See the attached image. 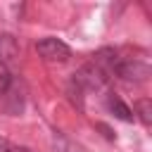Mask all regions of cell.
<instances>
[{
  "label": "cell",
  "mask_w": 152,
  "mask_h": 152,
  "mask_svg": "<svg viewBox=\"0 0 152 152\" xmlns=\"http://www.w3.org/2000/svg\"><path fill=\"white\" fill-rule=\"evenodd\" d=\"M114 74L124 81H133V83H140V81H147L150 78V64L142 62V59H116L114 64Z\"/></svg>",
  "instance_id": "obj_1"
},
{
  "label": "cell",
  "mask_w": 152,
  "mask_h": 152,
  "mask_svg": "<svg viewBox=\"0 0 152 152\" xmlns=\"http://www.w3.org/2000/svg\"><path fill=\"white\" fill-rule=\"evenodd\" d=\"M36 50L45 62H52V64H62V62H66L71 57L69 45L62 43L59 38H43V40L36 43Z\"/></svg>",
  "instance_id": "obj_2"
},
{
  "label": "cell",
  "mask_w": 152,
  "mask_h": 152,
  "mask_svg": "<svg viewBox=\"0 0 152 152\" xmlns=\"http://www.w3.org/2000/svg\"><path fill=\"white\" fill-rule=\"evenodd\" d=\"M107 74L102 71V69H97L93 62L90 64H86V66H81L76 74H74V83L81 88V90H102L104 86H107Z\"/></svg>",
  "instance_id": "obj_3"
},
{
  "label": "cell",
  "mask_w": 152,
  "mask_h": 152,
  "mask_svg": "<svg viewBox=\"0 0 152 152\" xmlns=\"http://www.w3.org/2000/svg\"><path fill=\"white\" fill-rule=\"evenodd\" d=\"M19 57V43L10 33H0V64L7 66V62H14Z\"/></svg>",
  "instance_id": "obj_4"
},
{
  "label": "cell",
  "mask_w": 152,
  "mask_h": 152,
  "mask_svg": "<svg viewBox=\"0 0 152 152\" xmlns=\"http://www.w3.org/2000/svg\"><path fill=\"white\" fill-rule=\"evenodd\" d=\"M116 52L112 50V48H102V50H97L95 55H93V64L97 66V69H102L107 76L114 71V64H116Z\"/></svg>",
  "instance_id": "obj_5"
},
{
  "label": "cell",
  "mask_w": 152,
  "mask_h": 152,
  "mask_svg": "<svg viewBox=\"0 0 152 152\" xmlns=\"http://www.w3.org/2000/svg\"><path fill=\"white\" fill-rule=\"evenodd\" d=\"M109 109H112V114H114L116 119H121V121H133V112H131V107H128L121 97L112 95V97H109Z\"/></svg>",
  "instance_id": "obj_6"
},
{
  "label": "cell",
  "mask_w": 152,
  "mask_h": 152,
  "mask_svg": "<svg viewBox=\"0 0 152 152\" xmlns=\"http://www.w3.org/2000/svg\"><path fill=\"white\" fill-rule=\"evenodd\" d=\"M135 112H138V116H140V121H142L145 126L152 124V100H150V97H140V100L135 102Z\"/></svg>",
  "instance_id": "obj_7"
},
{
  "label": "cell",
  "mask_w": 152,
  "mask_h": 152,
  "mask_svg": "<svg viewBox=\"0 0 152 152\" xmlns=\"http://www.w3.org/2000/svg\"><path fill=\"white\" fill-rule=\"evenodd\" d=\"M10 86H12V74H10V69L5 64H0V95L7 93Z\"/></svg>",
  "instance_id": "obj_8"
},
{
  "label": "cell",
  "mask_w": 152,
  "mask_h": 152,
  "mask_svg": "<svg viewBox=\"0 0 152 152\" xmlns=\"http://www.w3.org/2000/svg\"><path fill=\"white\" fill-rule=\"evenodd\" d=\"M97 128H100V131L104 133V138H109V140H114V133H112V131H109V128H107L104 124H97Z\"/></svg>",
  "instance_id": "obj_9"
},
{
  "label": "cell",
  "mask_w": 152,
  "mask_h": 152,
  "mask_svg": "<svg viewBox=\"0 0 152 152\" xmlns=\"http://www.w3.org/2000/svg\"><path fill=\"white\" fill-rule=\"evenodd\" d=\"M0 152H10V145H7V140H2V138H0Z\"/></svg>",
  "instance_id": "obj_10"
},
{
  "label": "cell",
  "mask_w": 152,
  "mask_h": 152,
  "mask_svg": "<svg viewBox=\"0 0 152 152\" xmlns=\"http://www.w3.org/2000/svg\"><path fill=\"white\" fill-rule=\"evenodd\" d=\"M10 152H33V150H28V147H10Z\"/></svg>",
  "instance_id": "obj_11"
}]
</instances>
